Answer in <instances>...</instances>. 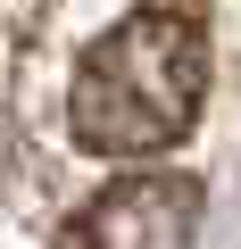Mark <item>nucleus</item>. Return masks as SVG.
Returning a JSON list of instances; mask_svg holds the SVG:
<instances>
[{
    "label": "nucleus",
    "mask_w": 241,
    "mask_h": 249,
    "mask_svg": "<svg viewBox=\"0 0 241 249\" xmlns=\"http://www.w3.org/2000/svg\"><path fill=\"white\" fill-rule=\"evenodd\" d=\"M208 91V50L200 25L175 9H133L125 25H108L67 91V124L92 158H150L191 133Z\"/></svg>",
    "instance_id": "f257e3e1"
},
{
    "label": "nucleus",
    "mask_w": 241,
    "mask_h": 249,
    "mask_svg": "<svg viewBox=\"0 0 241 249\" xmlns=\"http://www.w3.org/2000/svg\"><path fill=\"white\" fill-rule=\"evenodd\" d=\"M191 232H200V183L183 175H133L75 216V249H191Z\"/></svg>",
    "instance_id": "f03ea898"
}]
</instances>
